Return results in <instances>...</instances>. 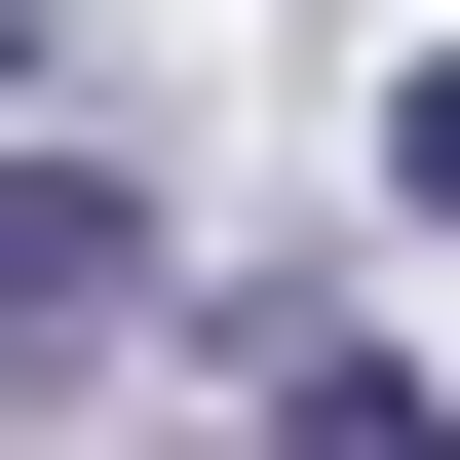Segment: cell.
<instances>
[{
    "mask_svg": "<svg viewBox=\"0 0 460 460\" xmlns=\"http://www.w3.org/2000/svg\"><path fill=\"white\" fill-rule=\"evenodd\" d=\"M77 345H154V192L115 154H0V384H77Z\"/></svg>",
    "mask_w": 460,
    "mask_h": 460,
    "instance_id": "cell-1",
    "label": "cell"
},
{
    "mask_svg": "<svg viewBox=\"0 0 460 460\" xmlns=\"http://www.w3.org/2000/svg\"><path fill=\"white\" fill-rule=\"evenodd\" d=\"M384 192H422V230H460V39H422V77H384Z\"/></svg>",
    "mask_w": 460,
    "mask_h": 460,
    "instance_id": "cell-2",
    "label": "cell"
}]
</instances>
